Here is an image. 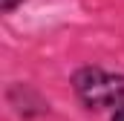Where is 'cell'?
I'll use <instances>...</instances> for the list:
<instances>
[{"label":"cell","mask_w":124,"mask_h":121,"mask_svg":"<svg viewBox=\"0 0 124 121\" xmlns=\"http://www.w3.org/2000/svg\"><path fill=\"white\" fill-rule=\"evenodd\" d=\"M20 3H23V0H0V12H3V15H12Z\"/></svg>","instance_id":"obj_3"},{"label":"cell","mask_w":124,"mask_h":121,"mask_svg":"<svg viewBox=\"0 0 124 121\" xmlns=\"http://www.w3.org/2000/svg\"><path fill=\"white\" fill-rule=\"evenodd\" d=\"M15 87L23 92V98H20V101H17V98H9V104L17 110L20 118H35V115H46V113H49V104L32 90V87H26V84H15Z\"/></svg>","instance_id":"obj_2"},{"label":"cell","mask_w":124,"mask_h":121,"mask_svg":"<svg viewBox=\"0 0 124 121\" xmlns=\"http://www.w3.org/2000/svg\"><path fill=\"white\" fill-rule=\"evenodd\" d=\"M72 90L90 113H110V121H124V75L101 66L72 72Z\"/></svg>","instance_id":"obj_1"}]
</instances>
